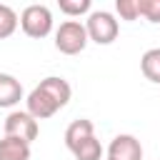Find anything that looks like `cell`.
Listing matches in <instances>:
<instances>
[{
	"label": "cell",
	"mask_w": 160,
	"mask_h": 160,
	"mask_svg": "<svg viewBox=\"0 0 160 160\" xmlns=\"http://www.w3.org/2000/svg\"><path fill=\"white\" fill-rule=\"evenodd\" d=\"M18 25H20L18 12H15L10 5H2V2H0V40L10 38V35L18 30Z\"/></svg>",
	"instance_id": "obj_13"
},
{
	"label": "cell",
	"mask_w": 160,
	"mask_h": 160,
	"mask_svg": "<svg viewBox=\"0 0 160 160\" xmlns=\"http://www.w3.org/2000/svg\"><path fill=\"white\" fill-rule=\"evenodd\" d=\"M70 152L75 155V160H102V145L95 135L80 140L75 148H70Z\"/></svg>",
	"instance_id": "obj_11"
},
{
	"label": "cell",
	"mask_w": 160,
	"mask_h": 160,
	"mask_svg": "<svg viewBox=\"0 0 160 160\" xmlns=\"http://www.w3.org/2000/svg\"><path fill=\"white\" fill-rule=\"evenodd\" d=\"M88 42H90L88 30H85V22H80V20H65L55 30V48L62 55H78L85 50Z\"/></svg>",
	"instance_id": "obj_2"
},
{
	"label": "cell",
	"mask_w": 160,
	"mask_h": 160,
	"mask_svg": "<svg viewBox=\"0 0 160 160\" xmlns=\"http://www.w3.org/2000/svg\"><path fill=\"white\" fill-rule=\"evenodd\" d=\"M85 30H88V40H92L98 45H110V42H115V38L120 32V22H118V15H112L108 10H95L85 20Z\"/></svg>",
	"instance_id": "obj_1"
},
{
	"label": "cell",
	"mask_w": 160,
	"mask_h": 160,
	"mask_svg": "<svg viewBox=\"0 0 160 160\" xmlns=\"http://www.w3.org/2000/svg\"><path fill=\"white\" fill-rule=\"evenodd\" d=\"M92 0H58V8L68 15V18H80L90 12Z\"/></svg>",
	"instance_id": "obj_14"
},
{
	"label": "cell",
	"mask_w": 160,
	"mask_h": 160,
	"mask_svg": "<svg viewBox=\"0 0 160 160\" xmlns=\"http://www.w3.org/2000/svg\"><path fill=\"white\" fill-rule=\"evenodd\" d=\"M0 160H30V142H25L20 138H12V135H2Z\"/></svg>",
	"instance_id": "obj_9"
},
{
	"label": "cell",
	"mask_w": 160,
	"mask_h": 160,
	"mask_svg": "<svg viewBox=\"0 0 160 160\" xmlns=\"http://www.w3.org/2000/svg\"><path fill=\"white\" fill-rule=\"evenodd\" d=\"M108 160H110V158H108Z\"/></svg>",
	"instance_id": "obj_17"
},
{
	"label": "cell",
	"mask_w": 160,
	"mask_h": 160,
	"mask_svg": "<svg viewBox=\"0 0 160 160\" xmlns=\"http://www.w3.org/2000/svg\"><path fill=\"white\" fill-rule=\"evenodd\" d=\"M20 28L28 38L42 40L52 32V12L48 5H28L20 12Z\"/></svg>",
	"instance_id": "obj_3"
},
{
	"label": "cell",
	"mask_w": 160,
	"mask_h": 160,
	"mask_svg": "<svg viewBox=\"0 0 160 160\" xmlns=\"http://www.w3.org/2000/svg\"><path fill=\"white\" fill-rule=\"evenodd\" d=\"M38 88H42V90H45L60 108H65V105L70 102V98H72V88H70V82H68L65 78H60V75H48V78H42Z\"/></svg>",
	"instance_id": "obj_7"
},
{
	"label": "cell",
	"mask_w": 160,
	"mask_h": 160,
	"mask_svg": "<svg viewBox=\"0 0 160 160\" xmlns=\"http://www.w3.org/2000/svg\"><path fill=\"white\" fill-rule=\"evenodd\" d=\"M25 105H28V112H30L35 120H48V118H52V115L60 110V105H58L42 88H38V85L28 92Z\"/></svg>",
	"instance_id": "obj_6"
},
{
	"label": "cell",
	"mask_w": 160,
	"mask_h": 160,
	"mask_svg": "<svg viewBox=\"0 0 160 160\" xmlns=\"http://www.w3.org/2000/svg\"><path fill=\"white\" fill-rule=\"evenodd\" d=\"M108 158L110 160H142V145L135 135H115L108 145Z\"/></svg>",
	"instance_id": "obj_5"
},
{
	"label": "cell",
	"mask_w": 160,
	"mask_h": 160,
	"mask_svg": "<svg viewBox=\"0 0 160 160\" xmlns=\"http://www.w3.org/2000/svg\"><path fill=\"white\" fill-rule=\"evenodd\" d=\"M140 70L142 75L150 80V82H158L160 85V48H150L142 52L140 58Z\"/></svg>",
	"instance_id": "obj_12"
},
{
	"label": "cell",
	"mask_w": 160,
	"mask_h": 160,
	"mask_svg": "<svg viewBox=\"0 0 160 160\" xmlns=\"http://www.w3.org/2000/svg\"><path fill=\"white\" fill-rule=\"evenodd\" d=\"M90 135H95L92 120H88V118L72 120V122L68 125V130H65V148L70 150V148H75L80 140H85V138H90Z\"/></svg>",
	"instance_id": "obj_10"
},
{
	"label": "cell",
	"mask_w": 160,
	"mask_h": 160,
	"mask_svg": "<svg viewBox=\"0 0 160 160\" xmlns=\"http://www.w3.org/2000/svg\"><path fill=\"white\" fill-rule=\"evenodd\" d=\"M140 18L148 22H160V0H140Z\"/></svg>",
	"instance_id": "obj_16"
},
{
	"label": "cell",
	"mask_w": 160,
	"mask_h": 160,
	"mask_svg": "<svg viewBox=\"0 0 160 160\" xmlns=\"http://www.w3.org/2000/svg\"><path fill=\"white\" fill-rule=\"evenodd\" d=\"M115 12L120 20H138L140 18V0H115Z\"/></svg>",
	"instance_id": "obj_15"
},
{
	"label": "cell",
	"mask_w": 160,
	"mask_h": 160,
	"mask_svg": "<svg viewBox=\"0 0 160 160\" xmlns=\"http://www.w3.org/2000/svg\"><path fill=\"white\" fill-rule=\"evenodd\" d=\"M2 130H5V135L20 138V140H25V142H32V140L38 138V132H40L38 120H35L28 110H12V112H8L5 122H2Z\"/></svg>",
	"instance_id": "obj_4"
},
{
	"label": "cell",
	"mask_w": 160,
	"mask_h": 160,
	"mask_svg": "<svg viewBox=\"0 0 160 160\" xmlns=\"http://www.w3.org/2000/svg\"><path fill=\"white\" fill-rule=\"evenodd\" d=\"M22 100V85L15 75L0 72V108H15Z\"/></svg>",
	"instance_id": "obj_8"
}]
</instances>
